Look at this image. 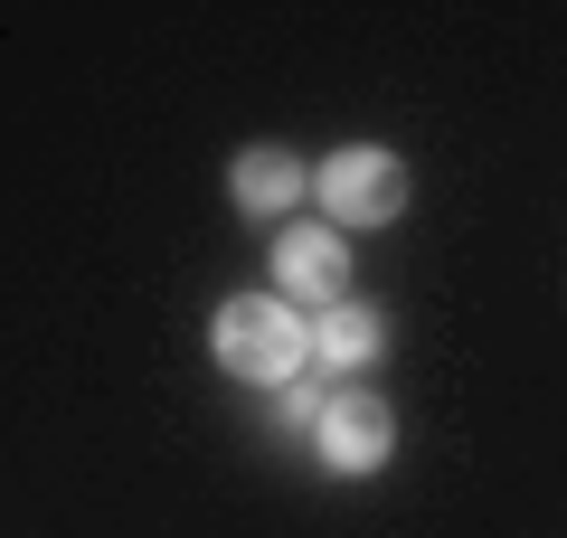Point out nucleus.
<instances>
[{
  "label": "nucleus",
  "instance_id": "nucleus-1",
  "mask_svg": "<svg viewBox=\"0 0 567 538\" xmlns=\"http://www.w3.org/2000/svg\"><path fill=\"white\" fill-rule=\"evenodd\" d=\"M208 350H218V369L246 379V387H293L312 369V321L284 293H227L218 321H208Z\"/></svg>",
  "mask_w": 567,
  "mask_h": 538
},
{
  "label": "nucleus",
  "instance_id": "nucleus-7",
  "mask_svg": "<svg viewBox=\"0 0 567 538\" xmlns=\"http://www.w3.org/2000/svg\"><path fill=\"white\" fill-rule=\"evenodd\" d=\"M322 406H331V379H293V387H275V435H312L322 425Z\"/></svg>",
  "mask_w": 567,
  "mask_h": 538
},
{
  "label": "nucleus",
  "instance_id": "nucleus-3",
  "mask_svg": "<svg viewBox=\"0 0 567 538\" xmlns=\"http://www.w3.org/2000/svg\"><path fill=\"white\" fill-rule=\"evenodd\" d=\"M312 454H322V473H341V482L379 473V463L398 454V406H388L379 387H331L322 425H312Z\"/></svg>",
  "mask_w": 567,
  "mask_h": 538
},
{
  "label": "nucleus",
  "instance_id": "nucleus-2",
  "mask_svg": "<svg viewBox=\"0 0 567 538\" xmlns=\"http://www.w3.org/2000/svg\"><path fill=\"white\" fill-rule=\"evenodd\" d=\"M312 199H322V227H398L406 218V161L388 152V142H341V152L312 170Z\"/></svg>",
  "mask_w": 567,
  "mask_h": 538
},
{
  "label": "nucleus",
  "instance_id": "nucleus-6",
  "mask_svg": "<svg viewBox=\"0 0 567 538\" xmlns=\"http://www.w3.org/2000/svg\"><path fill=\"white\" fill-rule=\"evenodd\" d=\"M303 189H312V170L284 152V142H256V152L227 161V199H237L246 218H284V208L303 199Z\"/></svg>",
  "mask_w": 567,
  "mask_h": 538
},
{
  "label": "nucleus",
  "instance_id": "nucleus-4",
  "mask_svg": "<svg viewBox=\"0 0 567 538\" xmlns=\"http://www.w3.org/2000/svg\"><path fill=\"white\" fill-rule=\"evenodd\" d=\"M275 283H284V302H312V312L350 302V237L322 218H284L275 227Z\"/></svg>",
  "mask_w": 567,
  "mask_h": 538
},
{
  "label": "nucleus",
  "instance_id": "nucleus-5",
  "mask_svg": "<svg viewBox=\"0 0 567 538\" xmlns=\"http://www.w3.org/2000/svg\"><path fill=\"white\" fill-rule=\"evenodd\" d=\"M379 350H388L379 302H331V312H312V369H331V387H360V369Z\"/></svg>",
  "mask_w": 567,
  "mask_h": 538
}]
</instances>
